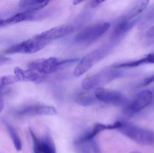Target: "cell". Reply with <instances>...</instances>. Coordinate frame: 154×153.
I'll use <instances>...</instances> for the list:
<instances>
[{
  "mask_svg": "<svg viewBox=\"0 0 154 153\" xmlns=\"http://www.w3.org/2000/svg\"><path fill=\"white\" fill-rule=\"evenodd\" d=\"M121 121L122 126L119 130L134 142L142 145H149L154 142L152 131L127 121Z\"/></svg>",
  "mask_w": 154,
  "mask_h": 153,
  "instance_id": "6da1fadb",
  "label": "cell"
},
{
  "mask_svg": "<svg viewBox=\"0 0 154 153\" xmlns=\"http://www.w3.org/2000/svg\"><path fill=\"white\" fill-rule=\"evenodd\" d=\"M50 43L38 35L31 38L15 44L5 51L7 54H32L40 51Z\"/></svg>",
  "mask_w": 154,
  "mask_h": 153,
  "instance_id": "7a4b0ae2",
  "label": "cell"
},
{
  "mask_svg": "<svg viewBox=\"0 0 154 153\" xmlns=\"http://www.w3.org/2000/svg\"><path fill=\"white\" fill-rule=\"evenodd\" d=\"M74 60H60L56 57L36 59L28 64L29 69L34 70L42 74H49L55 72L62 66L72 63Z\"/></svg>",
  "mask_w": 154,
  "mask_h": 153,
  "instance_id": "3957f363",
  "label": "cell"
},
{
  "mask_svg": "<svg viewBox=\"0 0 154 153\" xmlns=\"http://www.w3.org/2000/svg\"><path fill=\"white\" fill-rule=\"evenodd\" d=\"M122 75L121 72L116 70L102 71L84 79L82 82V87L83 90H90L108 83Z\"/></svg>",
  "mask_w": 154,
  "mask_h": 153,
  "instance_id": "277c9868",
  "label": "cell"
},
{
  "mask_svg": "<svg viewBox=\"0 0 154 153\" xmlns=\"http://www.w3.org/2000/svg\"><path fill=\"white\" fill-rule=\"evenodd\" d=\"M110 26V23L108 22H100L90 25L77 34L76 40L84 42L95 40L105 34Z\"/></svg>",
  "mask_w": 154,
  "mask_h": 153,
  "instance_id": "5b68a950",
  "label": "cell"
},
{
  "mask_svg": "<svg viewBox=\"0 0 154 153\" xmlns=\"http://www.w3.org/2000/svg\"><path fill=\"white\" fill-rule=\"evenodd\" d=\"M153 94L150 90H144L139 93L133 101L127 103L125 110L128 115H133L142 110L153 101Z\"/></svg>",
  "mask_w": 154,
  "mask_h": 153,
  "instance_id": "8992f818",
  "label": "cell"
},
{
  "mask_svg": "<svg viewBox=\"0 0 154 153\" xmlns=\"http://www.w3.org/2000/svg\"><path fill=\"white\" fill-rule=\"evenodd\" d=\"M95 96L97 100L115 106L126 105L127 103L126 98L122 93L101 87L96 89Z\"/></svg>",
  "mask_w": 154,
  "mask_h": 153,
  "instance_id": "52a82bcc",
  "label": "cell"
},
{
  "mask_svg": "<svg viewBox=\"0 0 154 153\" xmlns=\"http://www.w3.org/2000/svg\"><path fill=\"white\" fill-rule=\"evenodd\" d=\"M29 132L33 143L34 153H56L55 143L49 133H46L42 139H40L31 128Z\"/></svg>",
  "mask_w": 154,
  "mask_h": 153,
  "instance_id": "ba28073f",
  "label": "cell"
},
{
  "mask_svg": "<svg viewBox=\"0 0 154 153\" xmlns=\"http://www.w3.org/2000/svg\"><path fill=\"white\" fill-rule=\"evenodd\" d=\"M57 114V111L54 107L40 104L25 106L15 112L16 116L20 117L36 115L55 116Z\"/></svg>",
  "mask_w": 154,
  "mask_h": 153,
  "instance_id": "9c48e42d",
  "label": "cell"
},
{
  "mask_svg": "<svg viewBox=\"0 0 154 153\" xmlns=\"http://www.w3.org/2000/svg\"><path fill=\"white\" fill-rule=\"evenodd\" d=\"M103 50H96L87 54L80 61L74 71V75L79 77L89 70L96 62L104 56Z\"/></svg>",
  "mask_w": 154,
  "mask_h": 153,
  "instance_id": "30bf717a",
  "label": "cell"
},
{
  "mask_svg": "<svg viewBox=\"0 0 154 153\" xmlns=\"http://www.w3.org/2000/svg\"><path fill=\"white\" fill-rule=\"evenodd\" d=\"M73 26L63 25L57 26L38 34L41 37L50 42L52 40L61 38L70 34L74 31Z\"/></svg>",
  "mask_w": 154,
  "mask_h": 153,
  "instance_id": "8fae6325",
  "label": "cell"
},
{
  "mask_svg": "<svg viewBox=\"0 0 154 153\" xmlns=\"http://www.w3.org/2000/svg\"><path fill=\"white\" fill-rule=\"evenodd\" d=\"M14 73L19 81L39 83L45 79L44 75L30 69L24 70L20 67H16L14 69Z\"/></svg>",
  "mask_w": 154,
  "mask_h": 153,
  "instance_id": "7c38bea8",
  "label": "cell"
},
{
  "mask_svg": "<svg viewBox=\"0 0 154 153\" xmlns=\"http://www.w3.org/2000/svg\"><path fill=\"white\" fill-rule=\"evenodd\" d=\"M122 125L121 121H117L112 125H106L104 124H98L95 125L92 132L87 134L86 135L76 140V144L83 143L86 142L91 141L99 133L106 129H119Z\"/></svg>",
  "mask_w": 154,
  "mask_h": 153,
  "instance_id": "4fadbf2b",
  "label": "cell"
},
{
  "mask_svg": "<svg viewBox=\"0 0 154 153\" xmlns=\"http://www.w3.org/2000/svg\"><path fill=\"white\" fill-rule=\"evenodd\" d=\"M49 2L48 1H21L19 6L24 11L37 12L47 6Z\"/></svg>",
  "mask_w": 154,
  "mask_h": 153,
  "instance_id": "5bb4252c",
  "label": "cell"
},
{
  "mask_svg": "<svg viewBox=\"0 0 154 153\" xmlns=\"http://www.w3.org/2000/svg\"><path fill=\"white\" fill-rule=\"evenodd\" d=\"M136 22V20H132L126 18H124L115 26L113 30V35L116 37L122 36L134 27Z\"/></svg>",
  "mask_w": 154,
  "mask_h": 153,
  "instance_id": "9a60e30c",
  "label": "cell"
},
{
  "mask_svg": "<svg viewBox=\"0 0 154 153\" xmlns=\"http://www.w3.org/2000/svg\"><path fill=\"white\" fill-rule=\"evenodd\" d=\"M2 120L4 125H5L6 129L8 130V132L11 137L15 149L17 151H20L22 148V144L20 138L16 129L5 119H2Z\"/></svg>",
  "mask_w": 154,
  "mask_h": 153,
  "instance_id": "2e32d148",
  "label": "cell"
},
{
  "mask_svg": "<svg viewBox=\"0 0 154 153\" xmlns=\"http://www.w3.org/2000/svg\"><path fill=\"white\" fill-rule=\"evenodd\" d=\"M97 99L95 96L87 92H81L76 96L75 102L77 104L83 107H88L94 104Z\"/></svg>",
  "mask_w": 154,
  "mask_h": 153,
  "instance_id": "e0dca14e",
  "label": "cell"
},
{
  "mask_svg": "<svg viewBox=\"0 0 154 153\" xmlns=\"http://www.w3.org/2000/svg\"><path fill=\"white\" fill-rule=\"evenodd\" d=\"M149 2V1H139L128 14V16L127 17L126 19L132 20L133 18L142 13L146 9Z\"/></svg>",
  "mask_w": 154,
  "mask_h": 153,
  "instance_id": "ac0fdd59",
  "label": "cell"
},
{
  "mask_svg": "<svg viewBox=\"0 0 154 153\" xmlns=\"http://www.w3.org/2000/svg\"><path fill=\"white\" fill-rule=\"evenodd\" d=\"M148 63L147 62V57L141 58L139 60H136V61H131V62H127V63H123L117 65L115 66H114V68H127V67H134L136 66H139L143 64Z\"/></svg>",
  "mask_w": 154,
  "mask_h": 153,
  "instance_id": "d6986e66",
  "label": "cell"
},
{
  "mask_svg": "<svg viewBox=\"0 0 154 153\" xmlns=\"http://www.w3.org/2000/svg\"><path fill=\"white\" fill-rule=\"evenodd\" d=\"M19 81L15 75H6L3 76L1 79L2 85H9Z\"/></svg>",
  "mask_w": 154,
  "mask_h": 153,
  "instance_id": "ffe728a7",
  "label": "cell"
},
{
  "mask_svg": "<svg viewBox=\"0 0 154 153\" xmlns=\"http://www.w3.org/2000/svg\"><path fill=\"white\" fill-rule=\"evenodd\" d=\"M90 142L91 145L92 147L94 153H102L99 145L96 140L94 139H92L91 141H90Z\"/></svg>",
  "mask_w": 154,
  "mask_h": 153,
  "instance_id": "44dd1931",
  "label": "cell"
},
{
  "mask_svg": "<svg viewBox=\"0 0 154 153\" xmlns=\"http://www.w3.org/2000/svg\"><path fill=\"white\" fill-rule=\"evenodd\" d=\"M153 83H154V74L145 78L144 81L142 83V85L143 86H147Z\"/></svg>",
  "mask_w": 154,
  "mask_h": 153,
  "instance_id": "7402d4cb",
  "label": "cell"
},
{
  "mask_svg": "<svg viewBox=\"0 0 154 153\" xmlns=\"http://www.w3.org/2000/svg\"><path fill=\"white\" fill-rule=\"evenodd\" d=\"M104 1H90L88 3V7L90 8H95L96 7H97L98 6L101 4L102 3H103Z\"/></svg>",
  "mask_w": 154,
  "mask_h": 153,
  "instance_id": "603a6c76",
  "label": "cell"
},
{
  "mask_svg": "<svg viewBox=\"0 0 154 153\" xmlns=\"http://www.w3.org/2000/svg\"><path fill=\"white\" fill-rule=\"evenodd\" d=\"M11 61V59L9 57H0V66L8 63H10Z\"/></svg>",
  "mask_w": 154,
  "mask_h": 153,
  "instance_id": "cb8c5ba5",
  "label": "cell"
},
{
  "mask_svg": "<svg viewBox=\"0 0 154 153\" xmlns=\"http://www.w3.org/2000/svg\"><path fill=\"white\" fill-rule=\"evenodd\" d=\"M4 108V101L2 94V88L0 86V113L2 112Z\"/></svg>",
  "mask_w": 154,
  "mask_h": 153,
  "instance_id": "d4e9b609",
  "label": "cell"
},
{
  "mask_svg": "<svg viewBox=\"0 0 154 153\" xmlns=\"http://www.w3.org/2000/svg\"><path fill=\"white\" fill-rule=\"evenodd\" d=\"M148 63H154V54H150L147 55Z\"/></svg>",
  "mask_w": 154,
  "mask_h": 153,
  "instance_id": "484cf974",
  "label": "cell"
},
{
  "mask_svg": "<svg viewBox=\"0 0 154 153\" xmlns=\"http://www.w3.org/2000/svg\"><path fill=\"white\" fill-rule=\"evenodd\" d=\"M83 1H80V0H75V1H73V4L74 5H77Z\"/></svg>",
  "mask_w": 154,
  "mask_h": 153,
  "instance_id": "4316f807",
  "label": "cell"
},
{
  "mask_svg": "<svg viewBox=\"0 0 154 153\" xmlns=\"http://www.w3.org/2000/svg\"><path fill=\"white\" fill-rule=\"evenodd\" d=\"M82 153H91V152L89 149L85 147V148H83L82 149Z\"/></svg>",
  "mask_w": 154,
  "mask_h": 153,
  "instance_id": "83f0119b",
  "label": "cell"
},
{
  "mask_svg": "<svg viewBox=\"0 0 154 153\" xmlns=\"http://www.w3.org/2000/svg\"><path fill=\"white\" fill-rule=\"evenodd\" d=\"M3 26H5L4 19H0V27H3Z\"/></svg>",
  "mask_w": 154,
  "mask_h": 153,
  "instance_id": "f1b7e54d",
  "label": "cell"
},
{
  "mask_svg": "<svg viewBox=\"0 0 154 153\" xmlns=\"http://www.w3.org/2000/svg\"><path fill=\"white\" fill-rule=\"evenodd\" d=\"M130 153H141L139 152H136V151H134V152H130Z\"/></svg>",
  "mask_w": 154,
  "mask_h": 153,
  "instance_id": "f546056e",
  "label": "cell"
},
{
  "mask_svg": "<svg viewBox=\"0 0 154 153\" xmlns=\"http://www.w3.org/2000/svg\"><path fill=\"white\" fill-rule=\"evenodd\" d=\"M154 31V26L152 28V29H151V31Z\"/></svg>",
  "mask_w": 154,
  "mask_h": 153,
  "instance_id": "4dcf8cb0",
  "label": "cell"
},
{
  "mask_svg": "<svg viewBox=\"0 0 154 153\" xmlns=\"http://www.w3.org/2000/svg\"><path fill=\"white\" fill-rule=\"evenodd\" d=\"M153 93V96H154V98H153V100H154V92H152Z\"/></svg>",
  "mask_w": 154,
  "mask_h": 153,
  "instance_id": "1f68e13d",
  "label": "cell"
}]
</instances>
